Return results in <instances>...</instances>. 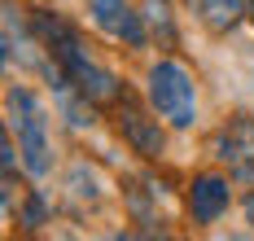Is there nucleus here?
Masks as SVG:
<instances>
[{
	"instance_id": "f257e3e1",
	"label": "nucleus",
	"mask_w": 254,
	"mask_h": 241,
	"mask_svg": "<svg viewBox=\"0 0 254 241\" xmlns=\"http://www.w3.org/2000/svg\"><path fill=\"white\" fill-rule=\"evenodd\" d=\"M31 22H35L40 49L49 53V75H57V83H70L79 97L92 101L97 110H114L127 97V83L110 66H101L92 57V49L83 44V35L66 18H57L53 9H35Z\"/></svg>"
},
{
	"instance_id": "f03ea898",
	"label": "nucleus",
	"mask_w": 254,
	"mask_h": 241,
	"mask_svg": "<svg viewBox=\"0 0 254 241\" xmlns=\"http://www.w3.org/2000/svg\"><path fill=\"white\" fill-rule=\"evenodd\" d=\"M4 110H9V127L18 132V154H22V167L31 180H49L53 176V127H49V110L44 101L22 88V83H13L9 92H4Z\"/></svg>"
},
{
	"instance_id": "7ed1b4c3",
	"label": "nucleus",
	"mask_w": 254,
	"mask_h": 241,
	"mask_svg": "<svg viewBox=\"0 0 254 241\" xmlns=\"http://www.w3.org/2000/svg\"><path fill=\"white\" fill-rule=\"evenodd\" d=\"M145 101L167 127H193L197 123V79L180 57H158L145 70Z\"/></svg>"
},
{
	"instance_id": "20e7f679",
	"label": "nucleus",
	"mask_w": 254,
	"mask_h": 241,
	"mask_svg": "<svg viewBox=\"0 0 254 241\" xmlns=\"http://www.w3.org/2000/svg\"><path fill=\"white\" fill-rule=\"evenodd\" d=\"M83 13L105 40H114L123 49H145L149 44V22H145V13L131 9V0H83Z\"/></svg>"
},
{
	"instance_id": "39448f33",
	"label": "nucleus",
	"mask_w": 254,
	"mask_h": 241,
	"mask_svg": "<svg viewBox=\"0 0 254 241\" xmlns=\"http://www.w3.org/2000/svg\"><path fill=\"white\" fill-rule=\"evenodd\" d=\"M210 154L219 167H228L237 180H254V119L250 114H232L224 119L210 136Z\"/></svg>"
},
{
	"instance_id": "423d86ee",
	"label": "nucleus",
	"mask_w": 254,
	"mask_h": 241,
	"mask_svg": "<svg viewBox=\"0 0 254 241\" xmlns=\"http://www.w3.org/2000/svg\"><path fill=\"white\" fill-rule=\"evenodd\" d=\"M114 123H119V136H123L127 145H131V154H140L145 162H158L162 158V149H167V132H162V119L158 114H145V110L131 101V92H127L123 101L114 106Z\"/></svg>"
},
{
	"instance_id": "0eeeda50",
	"label": "nucleus",
	"mask_w": 254,
	"mask_h": 241,
	"mask_svg": "<svg viewBox=\"0 0 254 241\" xmlns=\"http://www.w3.org/2000/svg\"><path fill=\"white\" fill-rule=\"evenodd\" d=\"M184 202H189V215H193L197 228L219 224V219L228 215V206H232L228 176H219V171H202V176H193V180H189V193H184Z\"/></svg>"
},
{
	"instance_id": "6e6552de",
	"label": "nucleus",
	"mask_w": 254,
	"mask_h": 241,
	"mask_svg": "<svg viewBox=\"0 0 254 241\" xmlns=\"http://www.w3.org/2000/svg\"><path fill=\"white\" fill-rule=\"evenodd\" d=\"M193 13L210 35H228L241 27V18H250V0H193Z\"/></svg>"
},
{
	"instance_id": "1a4fd4ad",
	"label": "nucleus",
	"mask_w": 254,
	"mask_h": 241,
	"mask_svg": "<svg viewBox=\"0 0 254 241\" xmlns=\"http://www.w3.org/2000/svg\"><path fill=\"white\" fill-rule=\"evenodd\" d=\"M145 22L153 35H162V44H176V27H171V4L167 0H149L145 4Z\"/></svg>"
},
{
	"instance_id": "9d476101",
	"label": "nucleus",
	"mask_w": 254,
	"mask_h": 241,
	"mask_svg": "<svg viewBox=\"0 0 254 241\" xmlns=\"http://www.w3.org/2000/svg\"><path fill=\"white\" fill-rule=\"evenodd\" d=\"M241 206H246V219H250V228H254V193H246V197H241Z\"/></svg>"
},
{
	"instance_id": "9b49d317",
	"label": "nucleus",
	"mask_w": 254,
	"mask_h": 241,
	"mask_svg": "<svg viewBox=\"0 0 254 241\" xmlns=\"http://www.w3.org/2000/svg\"><path fill=\"white\" fill-rule=\"evenodd\" d=\"M250 22H254V0H250Z\"/></svg>"
}]
</instances>
